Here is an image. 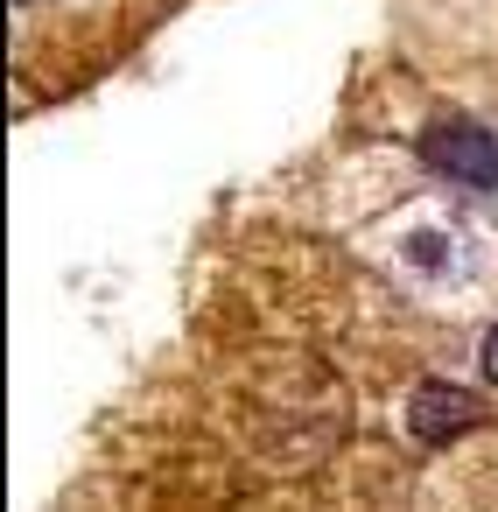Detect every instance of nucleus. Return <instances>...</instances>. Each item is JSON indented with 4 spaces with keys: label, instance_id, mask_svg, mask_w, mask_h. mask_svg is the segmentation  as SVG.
Here are the masks:
<instances>
[{
    "label": "nucleus",
    "instance_id": "nucleus-1",
    "mask_svg": "<svg viewBox=\"0 0 498 512\" xmlns=\"http://www.w3.org/2000/svg\"><path fill=\"white\" fill-rule=\"evenodd\" d=\"M421 169H435L449 183H470V190H498V134L449 113L421 134Z\"/></svg>",
    "mask_w": 498,
    "mask_h": 512
},
{
    "label": "nucleus",
    "instance_id": "nucleus-2",
    "mask_svg": "<svg viewBox=\"0 0 498 512\" xmlns=\"http://www.w3.org/2000/svg\"><path fill=\"white\" fill-rule=\"evenodd\" d=\"M470 421H477V400L456 393V386H442V379H428V386L407 393V435H414L421 449H442V442L463 435Z\"/></svg>",
    "mask_w": 498,
    "mask_h": 512
},
{
    "label": "nucleus",
    "instance_id": "nucleus-3",
    "mask_svg": "<svg viewBox=\"0 0 498 512\" xmlns=\"http://www.w3.org/2000/svg\"><path fill=\"white\" fill-rule=\"evenodd\" d=\"M484 379H491V386H498V330H491V337H484Z\"/></svg>",
    "mask_w": 498,
    "mask_h": 512
}]
</instances>
